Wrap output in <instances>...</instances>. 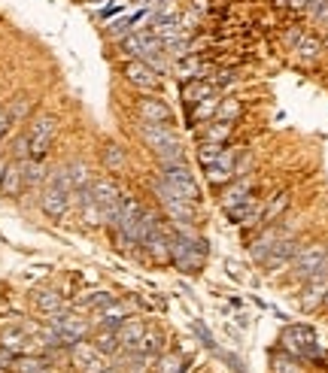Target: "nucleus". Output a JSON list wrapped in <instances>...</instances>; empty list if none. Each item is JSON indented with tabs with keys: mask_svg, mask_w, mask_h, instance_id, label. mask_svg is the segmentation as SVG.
I'll return each instance as SVG.
<instances>
[{
	"mask_svg": "<svg viewBox=\"0 0 328 373\" xmlns=\"http://www.w3.org/2000/svg\"><path fill=\"white\" fill-rule=\"evenodd\" d=\"M140 136H143V143L155 152V158H158L161 164L186 161V149H182L179 134L170 127V122H143L140 125Z\"/></svg>",
	"mask_w": 328,
	"mask_h": 373,
	"instance_id": "obj_1",
	"label": "nucleus"
},
{
	"mask_svg": "<svg viewBox=\"0 0 328 373\" xmlns=\"http://www.w3.org/2000/svg\"><path fill=\"white\" fill-rule=\"evenodd\" d=\"M100 164H104V170H109V173H122L128 167V155L118 143H107L104 149H100Z\"/></svg>",
	"mask_w": 328,
	"mask_h": 373,
	"instance_id": "obj_24",
	"label": "nucleus"
},
{
	"mask_svg": "<svg viewBox=\"0 0 328 373\" xmlns=\"http://www.w3.org/2000/svg\"><path fill=\"white\" fill-rule=\"evenodd\" d=\"M91 197L95 204L104 209V225L113 227L116 216H118V204H122V191L113 179H91Z\"/></svg>",
	"mask_w": 328,
	"mask_h": 373,
	"instance_id": "obj_9",
	"label": "nucleus"
},
{
	"mask_svg": "<svg viewBox=\"0 0 328 373\" xmlns=\"http://www.w3.org/2000/svg\"><path fill=\"white\" fill-rule=\"evenodd\" d=\"M4 170H6V158H0V179H4Z\"/></svg>",
	"mask_w": 328,
	"mask_h": 373,
	"instance_id": "obj_44",
	"label": "nucleus"
},
{
	"mask_svg": "<svg viewBox=\"0 0 328 373\" xmlns=\"http://www.w3.org/2000/svg\"><path fill=\"white\" fill-rule=\"evenodd\" d=\"M261 213H264V204L259 197H246L243 204H237L234 209H228V222L231 225H240V227H250V225H259L261 222Z\"/></svg>",
	"mask_w": 328,
	"mask_h": 373,
	"instance_id": "obj_16",
	"label": "nucleus"
},
{
	"mask_svg": "<svg viewBox=\"0 0 328 373\" xmlns=\"http://www.w3.org/2000/svg\"><path fill=\"white\" fill-rule=\"evenodd\" d=\"M301 249V243L295 240L292 234H282L280 240H277V246L271 249V255L264 258V264L261 267L268 270V273H277V270H286V267H292V258H295V252Z\"/></svg>",
	"mask_w": 328,
	"mask_h": 373,
	"instance_id": "obj_12",
	"label": "nucleus"
},
{
	"mask_svg": "<svg viewBox=\"0 0 328 373\" xmlns=\"http://www.w3.org/2000/svg\"><path fill=\"white\" fill-rule=\"evenodd\" d=\"M140 218H143L140 200L131 197V195H122V204H118V216H116V225H113V231H116V237H118V246L137 243V234H140Z\"/></svg>",
	"mask_w": 328,
	"mask_h": 373,
	"instance_id": "obj_6",
	"label": "nucleus"
},
{
	"mask_svg": "<svg viewBox=\"0 0 328 373\" xmlns=\"http://www.w3.org/2000/svg\"><path fill=\"white\" fill-rule=\"evenodd\" d=\"M319 361H325V367H328V352H322V358H319Z\"/></svg>",
	"mask_w": 328,
	"mask_h": 373,
	"instance_id": "obj_45",
	"label": "nucleus"
},
{
	"mask_svg": "<svg viewBox=\"0 0 328 373\" xmlns=\"http://www.w3.org/2000/svg\"><path fill=\"white\" fill-rule=\"evenodd\" d=\"M231 131H234V125L231 122H210L207 127H204V143H225L228 136H231Z\"/></svg>",
	"mask_w": 328,
	"mask_h": 373,
	"instance_id": "obj_36",
	"label": "nucleus"
},
{
	"mask_svg": "<svg viewBox=\"0 0 328 373\" xmlns=\"http://www.w3.org/2000/svg\"><path fill=\"white\" fill-rule=\"evenodd\" d=\"M207 255H210V246H207L204 237L189 240V237H182V234H177L170 227V264L179 273H200V270H204Z\"/></svg>",
	"mask_w": 328,
	"mask_h": 373,
	"instance_id": "obj_2",
	"label": "nucleus"
},
{
	"mask_svg": "<svg viewBox=\"0 0 328 373\" xmlns=\"http://www.w3.org/2000/svg\"><path fill=\"white\" fill-rule=\"evenodd\" d=\"M109 300H113V295H109V291H95V295H88L86 300H82V309H104Z\"/></svg>",
	"mask_w": 328,
	"mask_h": 373,
	"instance_id": "obj_40",
	"label": "nucleus"
},
{
	"mask_svg": "<svg viewBox=\"0 0 328 373\" xmlns=\"http://www.w3.org/2000/svg\"><path fill=\"white\" fill-rule=\"evenodd\" d=\"M200 70H204V64H200V58H195V55H186V58L177 61V76H179L182 82L200 79Z\"/></svg>",
	"mask_w": 328,
	"mask_h": 373,
	"instance_id": "obj_35",
	"label": "nucleus"
},
{
	"mask_svg": "<svg viewBox=\"0 0 328 373\" xmlns=\"http://www.w3.org/2000/svg\"><path fill=\"white\" fill-rule=\"evenodd\" d=\"M216 358H222L234 373H246V364H243L240 355H231V352H222V349H219V352H216Z\"/></svg>",
	"mask_w": 328,
	"mask_h": 373,
	"instance_id": "obj_42",
	"label": "nucleus"
},
{
	"mask_svg": "<svg viewBox=\"0 0 328 373\" xmlns=\"http://www.w3.org/2000/svg\"><path fill=\"white\" fill-rule=\"evenodd\" d=\"M91 343H95V349H97L100 355H107V358H113V355L122 352V346H118L116 331H109V328H100V334H97Z\"/></svg>",
	"mask_w": 328,
	"mask_h": 373,
	"instance_id": "obj_30",
	"label": "nucleus"
},
{
	"mask_svg": "<svg viewBox=\"0 0 328 373\" xmlns=\"http://www.w3.org/2000/svg\"><path fill=\"white\" fill-rule=\"evenodd\" d=\"M250 173H252V155H250V152H237L234 179H237V176H250Z\"/></svg>",
	"mask_w": 328,
	"mask_h": 373,
	"instance_id": "obj_41",
	"label": "nucleus"
},
{
	"mask_svg": "<svg viewBox=\"0 0 328 373\" xmlns=\"http://www.w3.org/2000/svg\"><path fill=\"white\" fill-rule=\"evenodd\" d=\"M34 343L36 340H31V337H27V331H22V328H6V331L0 334V346H4V349H9V352H15V355H31L34 352Z\"/></svg>",
	"mask_w": 328,
	"mask_h": 373,
	"instance_id": "obj_22",
	"label": "nucleus"
},
{
	"mask_svg": "<svg viewBox=\"0 0 328 373\" xmlns=\"http://www.w3.org/2000/svg\"><path fill=\"white\" fill-rule=\"evenodd\" d=\"M46 322H49L55 331L61 334V340H64V346H67V349H70L73 343L86 340L88 331H91V325L86 322V318H82L79 313H73V309H67V307L58 309V313H49V316H46Z\"/></svg>",
	"mask_w": 328,
	"mask_h": 373,
	"instance_id": "obj_7",
	"label": "nucleus"
},
{
	"mask_svg": "<svg viewBox=\"0 0 328 373\" xmlns=\"http://www.w3.org/2000/svg\"><path fill=\"white\" fill-rule=\"evenodd\" d=\"M286 206H289V195H286V191H280V195H273V200H271V204L268 206H264V213H261V227L264 225H277V218L282 216V213H286Z\"/></svg>",
	"mask_w": 328,
	"mask_h": 373,
	"instance_id": "obj_29",
	"label": "nucleus"
},
{
	"mask_svg": "<svg viewBox=\"0 0 328 373\" xmlns=\"http://www.w3.org/2000/svg\"><path fill=\"white\" fill-rule=\"evenodd\" d=\"M125 318H131V309H128L125 300H109L104 309H97V325L100 328H109V331H116L118 325L125 322Z\"/></svg>",
	"mask_w": 328,
	"mask_h": 373,
	"instance_id": "obj_21",
	"label": "nucleus"
},
{
	"mask_svg": "<svg viewBox=\"0 0 328 373\" xmlns=\"http://www.w3.org/2000/svg\"><path fill=\"white\" fill-rule=\"evenodd\" d=\"M22 167H25V185L27 188H36L40 182H46V176H49L43 158H22Z\"/></svg>",
	"mask_w": 328,
	"mask_h": 373,
	"instance_id": "obj_27",
	"label": "nucleus"
},
{
	"mask_svg": "<svg viewBox=\"0 0 328 373\" xmlns=\"http://www.w3.org/2000/svg\"><path fill=\"white\" fill-rule=\"evenodd\" d=\"M219 94H210L204 100H198L195 106H191V113H189V127H195L200 122H207V118H216V106H219Z\"/></svg>",
	"mask_w": 328,
	"mask_h": 373,
	"instance_id": "obj_25",
	"label": "nucleus"
},
{
	"mask_svg": "<svg viewBox=\"0 0 328 373\" xmlns=\"http://www.w3.org/2000/svg\"><path fill=\"white\" fill-rule=\"evenodd\" d=\"M325 291H328V273H316V276H310L304 282V291H301L298 304L304 313H313L316 307L325 304Z\"/></svg>",
	"mask_w": 328,
	"mask_h": 373,
	"instance_id": "obj_15",
	"label": "nucleus"
},
{
	"mask_svg": "<svg viewBox=\"0 0 328 373\" xmlns=\"http://www.w3.org/2000/svg\"><path fill=\"white\" fill-rule=\"evenodd\" d=\"M240 113H243V104L237 97H222L219 100V106H216V118L219 122H237L240 118Z\"/></svg>",
	"mask_w": 328,
	"mask_h": 373,
	"instance_id": "obj_33",
	"label": "nucleus"
},
{
	"mask_svg": "<svg viewBox=\"0 0 328 373\" xmlns=\"http://www.w3.org/2000/svg\"><path fill=\"white\" fill-rule=\"evenodd\" d=\"M25 167L22 161H6V170H4V179H0V195L4 197H22L25 191Z\"/></svg>",
	"mask_w": 328,
	"mask_h": 373,
	"instance_id": "obj_18",
	"label": "nucleus"
},
{
	"mask_svg": "<svg viewBox=\"0 0 328 373\" xmlns=\"http://www.w3.org/2000/svg\"><path fill=\"white\" fill-rule=\"evenodd\" d=\"M280 346L282 352L295 355V358H307V361H319L322 352H319V343H316V331L307 325H286L280 334Z\"/></svg>",
	"mask_w": 328,
	"mask_h": 373,
	"instance_id": "obj_3",
	"label": "nucleus"
},
{
	"mask_svg": "<svg viewBox=\"0 0 328 373\" xmlns=\"http://www.w3.org/2000/svg\"><path fill=\"white\" fill-rule=\"evenodd\" d=\"M67 176H70V188L73 191H82V188H91V173L82 161H73L67 164Z\"/></svg>",
	"mask_w": 328,
	"mask_h": 373,
	"instance_id": "obj_34",
	"label": "nucleus"
},
{
	"mask_svg": "<svg viewBox=\"0 0 328 373\" xmlns=\"http://www.w3.org/2000/svg\"><path fill=\"white\" fill-rule=\"evenodd\" d=\"M295 49H298V55H301V58L313 61V58H319V52H322V43H319L316 36H298Z\"/></svg>",
	"mask_w": 328,
	"mask_h": 373,
	"instance_id": "obj_37",
	"label": "nucleus"
},
{
	"mask_svg": "<svg viewBox=\"0 0 328 373\" xmlns=\"http://www.w3.org/2000/svg\"><path fill=\"white\" fill-rule=\"evenodd\" d=\"M325 304H328V291H325Z\"/></svg>",
	"mask_w": 328,
	"mask_h": 373,
	"instance_id": "obj_46",
	"label": "nucleus"
},
{
	"mask_svg": "<svg viewBox=\"0 0 328 373\" xmlns=\"http://www.w3.org/2000/svg\"><path fill=\"white\" fill-rule=\"evenodd\" d=\"M210 94H216V88L210 85V79H189V82H182V104H186V106H195L198 100H204Z\"/></svg>",
	"mask_w": 328,
	"mask_h": 373,
	"instance_id": "obj_23",
	"label": "nucleus"
},
{
	"mask_svg": "<svg viewBox=\"0 0 328 373\" xmlns=\"http://www.w3.org/2000/svg\"><path fill=\"white\" fill-rule=\"evenodd\" d=\"M225 149V143H200L198 146V164L200 167H210L216 158H219V152Z\"/></svg>",
	"mask_w": 328,
	"mask_h": 373,
	"instance_id": "obj_38",
	"label": "nucleus"
},
{
	"mask_svg": "<svg viewBox=\"0 0 328 373\" xmlns=\"http://www.w3.org/2000/svg\"><path fill=\"white\" fill-rule=\"evenodd\" d=\"M137 115H140V122H173L170 106L161 97H143L137 104Z\"/></svg>",
	"mask_w": 328,
	"mask_h": 373,
	"instance_id": "obj_20",
	"label": "nucleus"
},
{
	"mask_svg": "<svg viewBox=\"0 0 328 373\" xmlns=\"http://www.w3.org/2000/svg\"><path fill=\"white\" fill-rule=\"evenodd\" d=\"M137 352L158 358V355L164 352V334L155 331V328H146V334H143V340H140V349H137Z\"/></svg>",
	"mask_w": 328,
	"mask_h": 373,
	"instance_id": "obj_32",
	"label": "nucleus"
},
{
	"mask_svg": "<svg viewBox=\"0 0 328 373\" xmlns=\"http://www.w3.org/2000/svg\"><path fill=\"white\" fill-rule=\"evenodd\" d=\"M134 24H137V15H134V18H118V22H113V24L107 27V34L113 36V40H125V36L131 34Z\"/></svg>",
	"mask_w": 328,
	"mask_h": 373,
	"instance_id": "obj_39",
	"label": "nucleus"
},
{
	"mask_svg": "<svg viewBox=\"0 0 328 373\" xmlns=\"http://www.w3.org/2000/svg\"><path fill=\"white\" fill-rule=\"evenodd\" d=\"M282 237V227H277V225H264L261 231H259V237L250 243V258L255 261V264H264V258L271 255V249L277 246V240Z\"/></svg>",
	"mask_w": 328,
	"mask_h": 373,
	"instance_id": "obj_17",
	"label": "nucleus"
},
{
	"mask_svg": "<svg viewBox=\"0 0 328 373\" xmlns=\"http://www.w3.org/2000/svg\"><path fill=\"white\" fill-rule=\"evenodd\" d=\"M237 152H240V149L228 146V149L219 152V158H216L213 164H210V167H204L210 185H228V182L234 179V161H237Z\"/></svg>",
	"mask_w": 328,
	"mask_h": 373,
	"instance_id": "obj_13",
	"label": "nucleus"
},
{
	"mask_svg": "<svg viewBox=\"0 0 328 373\" xmlns=\"http://www.w3.org/2000/svg\"><path fill=\"white\" fill-rule=\"evenodd\" d=\"M252 191H255V176L250 173V176H237V179H231L228 182V188L219 195V206L225 209H234L237 204H243L246 197H252Z\"/></svg>",
	"mask_w": 328,
	"mask_h": 373,
	"instance_id": "obj_14",
	"label": "nucleus"
},
{
	"mask_svg": "<svg viewBox=\"0 0 328 373\" xmlns=\"http://www.w3.org/2000/svg\"><path fill=\"white\" fill-rule=\"evenodd\" d=\"M143 334H146V325L140 322V318H125V322L116 328V337H118L122 352H137V349H140Z\"/></svg>",
	"mask_w": 328,
	"mask_h": 373,
	"instance_id": "obj_19",
	"label": "nucleus"
},
{
	"mask_svg": "<svg viewBox=\"0 0 328 373\" xmlns=\"http://www.w3.org/2000/svg\"><path fill=\"white\" fill-rule=\"evenodd\" d=\"M161 179L168 182V185H173L179 191L182 197H189V200H200V185H198V179H195V173L189 170V164L186 161H173V164H161Z\"/></svg>",
	"mask_w": 328,
	"mask_h": 373,
	"instance_id": "obj_8",
	"label": "nucleus"
},
{
	"mask_svg": "<svg viewBox=\"0 0 328 373\" xmlns=\"http://www.w3.org/2000/svg\"><path fill=\"white\" fill-rule=\"evenodd\" d=\"M186 370V355L170 349V352H161L158 358H155V367L152 373H182Z\"/></svg>",
	"mask_w": 328,
	"mask_h": 373,
	"instance_id": "obj_26",
	"label": "nucleus"
},
{
	"mask_svg": "<svg viewBox=\"0 0 328 373\" xmlns=\"http://www.w3.org/2000/svg\"><path fill=\"white\" fill-rule=\"evenodd\" d=\"M195 334L200 337V343H204V346H207V349L213 352V355L219 352V346H216V340H213V334H210V331H207V328L200 325V322H195Z\"/></svg>",
	"mask_w": 328,
	"mask_h": 373,
	"instance_id": "obj_43",
	"label": "nucleus"
},
{
	"mask_svg": "<svg viewBox=\"0 0 328 373\" xmlns=\"http://www.w3.org/2000/svg\"><path fill=\"white\" fill-rule=\"evenodd\" d=\"M122 73L137 91H158V85H161V73H155L149 64L140 58H128Z\"/></svg>",
	"mask_w": 328,
	"mask_h": 373,
	"instance_id": "obj_11",
	"label": "nucleus"
},
{
	"mask_svg": "<svg viewBox=\"0 0 328 373\" xmlns=\"http://www.w3.org/2000/svg\"><path fill=\"white\" fill-rule=\"evenodd\" d=\"M55 134H58V118L52 113H40L31 118V127H27V152L31 158H46L55 143Z\"/></svg>",
	"mask_w": 328,
	"mask_h": 373,
	"instance_id": "obj_4",
	"label": "nucleus"
},
{
	"mask_svg": "<svg viewBox=\"0 0 328 373\" xmlns=\"http://www.w3.org/2000/svg\"><path fill=\"white\" fill-rule=\"evenodd\" d=\"M34 304L40 313H58V309H64V297H61V291H52V288H46V291H36L34 295Z\"/></svg>",
	"mask_w": 328,
	"mask_h": 373,
	"instance_id": "obj_28",
	"label": "nucleus"
},
{
	"mask_svg": "<svg viewBox=\"0 0 328 373\" xmlns=\"http://www.w3.org/2000/svg\"><path fill=\"white\" fill-rule=\"evenodd\" d=\"M271 373H304L295 355L289 352H271Z\"/></svg>",
	"mask_w": 328,
	"mask_h": 373,
	"instance_id": "obj_31",
	"label": "nucleus"
},
{
	"mask_svg": "<svg viewBox=\"0 0 328 373\" xmlns=\"http://www.w3.org/2000/svg\"><path fill=\"white\" fill-rule=\"evenodd\" d=\"M292 273L295 279L307 282L310 276L316 273H328V246L325 243H310V246H301L292 258Z\"/></svg>",
	"mask_w": 328,
	"mask_h": 373,
	"instance_id": "obj_5",
	"label": "nucleus"
},
{
	"mask_svg": "<svg viewBox=\"0 0 328 373\" xmlns=\"http://www.w3.org/2000/svg\"><path fill=\"white\" fill-rule=\"evenodd\" d=\"M70 361H73V367H76L79 373H104L109 367L107 355H100L95 349V343H86V340L70 346Z\"/></svg>",
	"mask_w": 328,
	"mask_h": 373,
	"instance_id": "obj_10",
	"label": "nucleus"
}]
</instances>
